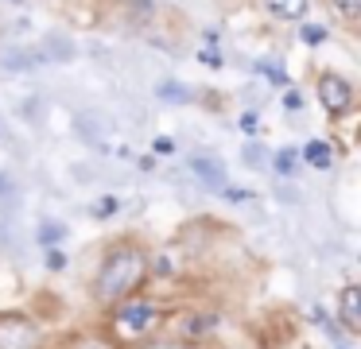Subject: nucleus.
Returning a JSON list of instances; mask_svg holds the SVG:
<instances>
[{
	"mask_svg": "<svg viewBox=\"0 0 361 349\" xmlns=\"http://www.w3.org/2000/svg\"><path fill=\"white\" fill-rule=\"evenodd\" d=\"M148 276V252L140 245H117L105 252L102 268L94 276V302L97 307H117V302L133 299L136 287Z\"/></svg>",
	"mask_w": 361,
	"mask_h": 349,
	"instance_id": "nucleus-1",
	"label": "nucleus"
},
{
	"mask_svg": "<svg viewBox=\"0 0 361 349\" xmlns=\"http://www.w3.org/2000/svg\"><path fill=\"white\" fill-rule=\"evenodd\" d=\"M159 326V307L156 299H125L113 307V333H117L121 341H133V345H140V341L152 338V330Z\"/></svg>",
	"mask_w": 361,
	"mask_h": 349,
	"instance_id": "nucleus-2",
	"label": "nucleus"
},
{
	"mask_svg": "<svg viewBox=\"0 0 361 349\" xmlns=\"http://www.w3.org/2000/svg\"><path fill=\"white\" fill-rule=\"evenodd\" d=\"M43 330L20 310H0V349H39Z\"/></svg>",
	"mask_w": 361,
	"mask_h": 349,
	"instance_id": "nucleus-3",
	"label": "nucleus"
},
{
	"mask_svg": "<svg viewBox=\"0 0 361 349\" xmlns=\"http://www.w3.org/2000/svg\"><path fill=\"white\" fill-rule=\"evenodd\" d=\"M319 101L326 105V113H345L353 105V90L342 74H322L319 82Z\"/></svg>",
	"mask_w": 361,
	"mask_h": 349,
	"instance_id": "nucleus-4",
	"label": "nucleus"
},
{
	"mask_svg": "<svg viewBox=\"0 0 361 349\" xmlns=\"http://www.w3.org/2000/svg\"><path fill=\"white\" fill-rule=\"evenodd\" d=\"M338 318H342V330L350 338L361 333V287L357 283L342 287V295H338Z\"/></svg>",
	"mask_w": 361,
	"mask_h": 349,
	"instance_id": "nucleus-5",
	"label": "nucleus"
},
{
	"mask_svg": "<svg viewBox=\"0 0 361 349\" xmlns=\"http://www.w3.org/2000/svg\"><path fill=\"white\" fill-rule=\"evenodd\" d=\"M190 171L198 175V183L210 186V190H221L226 186V167H221L218 155H206V152H195L190 155Z\"/></svg>",
	"mask_w": 361,
	"mask_h": 349,
	"instance_id": "nucleus-6",
	"label": "nucleus"
},
{
	"mask_svg": "<svg viewBox=\"0 0 361 349\" xmlns=\"http://www.w3.org/2000/svg\"><path fill=\"white\" fill-rule=\"evenodd\" d=\"M183 330H179V341L187 345V341H202L206 333H210V326H214V318H206V314H187L183 318Z\"/></svg>",
	"mask_w": 361,
	"mask_h": 349,
	"instance_id": "nucleus-7",
	"label": "nucleus"
},
{
	"mask_svg": "<svg viewBox=\"0 0 361 349\" xmlns=\"http://www.w3.org/2000/svg\"><path fill=\"white\" fill-rule=\"evenodd\" d=\"M264 8L280 20H303L307 12V0H264Z\"/></svg>",
	"mask_w": 361,
	"mask_h": 349,
	"instance_id": "nucleus-8",
	"label": "nucleus"
},
{
	"mask_svg": "<svg viewBox=\"0 0 361 349\" xmlns=\"http://www.w3.org/2000/svg\"><path fill=\"white\" fill-rule=\"evenodd\" d=\"M47 59H59V62H71L74 59V43L63 35H47Z\"/></svg>",
	"mask_w": 361,
	"mask_h": 349,
	"instance_id": "nucleus-9",
	"label": "nucleus"
},
{
	"mask_svg": "<svg viewBox=\"0 0 361 349\" xmlns=\"http://www.w3.org/2000/svg\"><path fill=\"white\" fill-rule=\"evenodd\" d=\"M307 159H311L314 167H330V163H334V155H330V147L322 144V140H311V144H307Z\"/></svg>",
	"mask_w": 361,
	"mask_h": 349,
	"instance_id": "nucleus-10",
	"label": "nucleus"
},
{
	"mask_svg": "<svg viewBox=\"0 0 361 349\" xmlns=\"http://www.w3.org/2000/svg\"><path fill=\"white\" fill-rule=\"evenodd\" d=\"M63 237H66V229H63V225H59V221H43V225H39V245L55 248V245H59V240H63Z\"/></svg>",
	"mask_w": 361,
	"mask_h": 349,
	"instance_id": "nucleus-11",
	"label": "nucleus"
},
{
	"mask_svg": "<svg viewBox=\"0 0 361 349\" xmlns=\"http://www.w3.org/2000/svg\"><path fill=\"white\" fill-rule=\"evenodd\" d=\"M0 66H8V70H32L35 66V59H32V54H24V51H4V54H0Z\"/></svg>",
	"mask_w": 361,
	"mask_h": 349,
	"instance_id": "nucleus-12",
	"label": "nucleus"
},
{
	"mask_svg": "<svg viewBox=\"0 0 361 349\" xmlns=\"http://www.w3.org/2000/svg\"><path fill=\"white\" fill-rule=\"evenodd\" d=\"M136 349H190V345H183L179 338H148V341H140Z\"/></svg>",
	"mask_w": 361,
	"mask_h": 349,
	"instance_id": "nucleus-13",
	"label": "nucleus"
},
{
	"mask_svg": "<svg viewBox=\"0 0 361 349\" xmlns=\"http://www.w3.org/2000/svg\"><path fill=\"white\" fill-rule=\"evenodd\" d=\"M295 163H299L295 152H280V155H276V171H280V175H295Z\"/></svg>",
	"mask_w": 361,
	"mask_h": 349,
	"instance_id": "nucleus-14",
	"label": "nucleus"
},
{
	"mask_svg": "<svg viewBox=\"0 0 361 349\" xmlns=\"http://www.w3.org/2000/svg\"><path fill=\"white\" fill-rule=\"evenodd\" d=\"M117 209H121L117 198H97V202H94V217H113Z\"/></svg>",
	"mask_w": 361,
	"mask_h": 349,
	"instance_id": "nucleus-15",
	"label": "nucleus"
},
{
	"mask_svg": "<svg viewBox=\"0 0 361 349\" xmlns=\"http://www.w3.org/2000/svg\"><path fill=\"white\" fill-rule=\"evenodd\" d=\"M330 4L338 8V16H342V20H353V16L361 12V0H330Z\"/></svg>",
	"mask_w": 361,
	"mask_h": 349,
	"instance_id": "nucleus-16",
	"label": "nucleus"
},
{
	"mask_svg": "<svg viewBox=\"0 0 361 349\" xmlns=\"http://www.w3.org/2000/svg\"><path fill=\"white\" fill-rule=\"evenodd\" d=\"M159 97H167V101H187L190 93L183 90V85H167V82H164V85H159Z\"/></svg>",
	"mask_w": 361,
	"mask_h": 349,
	"instance_id": "nucleus-17",
	"label": "nucleus"
},
{
	"mask_svg": "<svg viewBox=\"0 0 361 349\" xmlns=\"http://www.w3.org/2000/svg\"><path fill=\"white\" fill-rule=\"evenodd\" d=\"M47 268H51V271H63V268H66V256L59 252V248H47Z\"/></svg>",
	"mask_w": 361,
	"mask_h": 349,
	"instance_id": "nucleus-18",
	"label": "nucleus"
},
{
	"mask_svg": "<svg viewBox=\"0 0 361 349\" xmlns=\"http://www.w3.org/2000/svg\"><path fill=\"white\" fill-rule=\"evenodd\" d=\"M156 152H159V155L175 152V140H171V136H159V140H156Z\"/></svg>",
	"mask_w": 361,
	"mask_h": 349,
	"instance_id": "nucleus-19",
	"label": "nucleus"
},
{
	"mask_svg": "<svg viewBox=\"0 0 361 349\" xmlns=\"http://www.w3.org/2000/svg\"><path fill=\"white\" fill-rule=\"evenodd\" d=\"M283 105H288V109H303V97H299L295 90H288V97H283Z\"/></svg>",
	"mask_w": 361,
	"mask_h": 349,
	"instance_id": "nucleus-20",
	"label": "nucleus"
},
{
	"mask_svg": "<svg viewBox=\"0 0 361 349\" xmlns=\"http://www.w3.org/2000/svg\"><path fill=\"white\" fill-rule=\"evenodd\" d=\"M303 39H307V43H319V39H322V27H303Z\"/></svg>",
	"mask_w": 361,
	"mask_h": 349,
	"instance_id": "nucleus-21",
	"label": "nucleus"
},
{
	"mask_svg": "<svg viewBox=\"0 0 361 349\" xmlns=\"http://www.w3.org/2000/svg\"><path fill=\"white\" fill-rule=\"evenodd\" d=\"M338 349H345V345H338Z\"/></svg>",
	"mask_w": 361,
	"mask_h": 349,
	"instance_id": "nucleus-22",
	"label": "nucleus"
}]
</instances>
